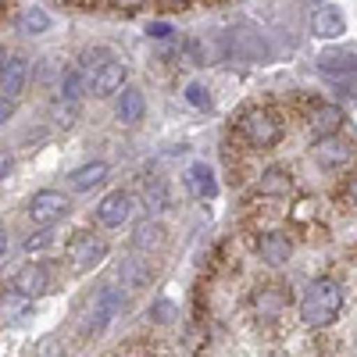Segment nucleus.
I'll return each mask as SVG.
<instances>
[{
	"instance_id": "nucleus-32",
	"label": "nucleus",
	"mask_w": 357,
	"mask_h": 357,
	"mask_svg": "<svg viewBox=\"0 0 357 357\" xmlns=\"http://www.w3.org/2000/svg\"><path fill=\"white\" fill-rule=\"evenodd\" d=\"M25 247H29V250H40V247H50V232H40L36 240H29Z\"/></svg>"
},
{
	"instance_id": "nucleus-35",
	"label": "nucleus",
	"mask_w": 357,
	"mask_h": 357,
	"mask_svg": "<svg viewBox=\"0 0 357 357\" xmlns=\"http://www.w3.org/2000/svg\"><path fill=\"white\" fill-rule=\"evenodd\" d=\"M4 250H8V232L0 229V254H4Z\"/></svg>"
},
{
	"instance_id": "nucleus-6",
	"label": "nucleus",
	"mask_w": 357,
	"mask_h": 357,
	"mask_svg": "<svg viewBox=\"0 0 357 357\" xmlns=\"http://www.w3.org/2000/svg\"><path fill=\"white\" fill-rule=\"evenodd\" d=\"M68 197L61 190H40L33 200H29V218H33L36 225H54L61 222L68 215Z\"/></svg>"
},
{
	"instance_id": "nucleus-12",
	"label": "nucleus",
	"mask_w": 357,
	"mask_h": 357,
	"mask_svg": "<svg viewBox=\"0 0 357 357\" xmlns=\"http://www.w3.org/2000/svg\"><path fill=\"white\" fill-rule=\"evenodd\" d=\"M186 190L197 197V200H211L215 193H218V183H215V172L207 168L204 161H197V165H190L186 168Z\"/></svg>"
},
{
	"instance_id": "nucleus-24",
	"label": "nucleus",
	"mask_w": 357,
	"mask_h": 357,
	"mask_svg": "<svg viewBox=\"0 0 357 357\" xmlns=\"http://www.w3.org/2000/svg\"><path fill=\"white\" fill-rule=\"evenodd\" d=\"M289 175L286 172H279V168H268L264 175H261V193H268V197H282V193H289Z\"/></svg>"
},
{
	"instance_id": "nucleus-10",
	"label": "nucleus",
	"mask_w": 357,
	"mask_h": 357,
	"mask_svg": "<svg viewBox=\"0 0 357 357\" xmlns=\"http://www.w3.org/2000/svg\"><path fill=\"white\" fill-rule=\"evenodd\" d=\"M311 33L318 36V40H336V36H343L347 33V18H343V11L340 8H318L314 11V18H311Z\"/></svg>"
},
{
	"instance_id": "nucleus-26",
	"label": "nucleus",
	"mask_w": 357,
	"mask_h": 357,
	"mask_svg": "<svg viewBox=\"0 0 357 357\" xmlns=\"http://www.w3.org/2000/svg\"><path fill=\"white\" fill-rule=\"evenodd\" d=\"M143 204H146V211H168V190L165 183H146L143 186Z\"/></svg>"
},
{
	"instance_id": "nucleus-28",
	"label": "nucleus",
	"mask_w": 357,
	"mask_h": 357,
	"mask_svg": "<svg viewBox=\"0 0 357 357\" xmlns=\"http://www.w3.org/2000/svg\"><path fill=\"white\" fill-rule=\"evenodd\" d=\"M151 321H161V325L175 321V307H172L168 301H154V304H151Z\"/></svg>"
},
{
	"instance_id": "nucleus-20",
	"label": "nucleus",
	"mask_w": 357,
	"mask_h": 357,
	"mask_svg": "<svg viewBox=\"0 0 357 357\" xmlns=\"http://www.w3.org/2000/svg\"><path fill=\"white\" fill-rule=\"evenodd\" d=\"M29 311H33V296H25V293L15 289V286L0 293V318L18 321V318H25Z\"/></svg>"
},
{
	"instance_id": "nucleus-9",
	"label": "nucleus",
	"mask_w": 357,
	"mask_h": 357,
	"mask_svg": "<svg viewBox=\"0 0 357 357\" xmlns=\"http://www.w3.org/2000/svg\"><path fill=\"white\" fill-rule=\"evenodd\" d=\"M118 282H122V289L129 293H139L154 282V268L151 261L143 257H122V264H118Z\"/></svg>"
},
{
	"instance_id": "nucleus-31",
	"label": "nucleus",
	"mask_w": 357,
	"mask_h": 357,
	"mask_svg": "<svg viewBox=\"0 0 357 357\" xmlns=\"http://www.w3.org/2000/svg\"><path fill=\"white\" fill-rule=\"evenodd\" d=\"M15 168V158L8 151H0V178H8V172Z\"/></svg>"
},
{
	"instance_id": "nucleus-4",
	"label": "nucleus",
	"mask_w": 357,
	"mask_h": 357,
	"mask_svg": "<svg viewBox=\"0 0 357 357\" xmlns=\"http://www.w3.org/2000/svg\"><path fill=\"white\" fill-rule=\"evenodd\" d=\"M243 136L250 139V146H257V151H268V146H275L282 139V122H279V114L275 111H268V107H254L243 114V122H240Z\"/></svg>"
},
{
	"instance_id": "nucleus-5",
	"label": "nucleus",
	"mask_w": 357,
	"mask_h": 357,
	"mask_svg": "<svg viewBox=\"0 0 357 357\" xmlns=\"http://www.w3.org/2000/svg\"><path fill=\"white\" fill-rule=\"evenodd\" d=\"M118 314H122V289L104 286L93 296V307H89V318H86V333H104Z\"/></svg>"
},
{
	"instance_id": "nucleus-15",
	"label": "nucleus",
	"mask_w": 357,
	"mask_h": 357,
	"mask_svg": "<svg viewBox=\"0 0 357 357\" xmlns=\"http://www.w3.org/2000/svg\"><path fill=\"white\" fill-rule=\"evenodd\" d=\"M257 250H261V257H264V264H286L289 257H293V243L286 240L282 232H264L261 236V243H257Z\"/></svg>"
},
{
	"instance_id": "nucleus-23",
	"label": "nucleus",
	"mask_w": 357,
	"mask_h": 357,
	"mask_svg": "<svg viewBox=\"0 0 357 357\" xmlns=\"http://www.w3.org/2000/svg\"><path fill=\"white\" fill-rule=\"evenodd\" d=\"M86 75H82V68L79 65H72V68H65V75H61V100H79L82 93H86Z\"/></svg>"
},
{
	"instance_id": "nucleus-14",
	"label": "nucleus",
	"mask_w": 357,
	"mask_h": 357,
	"mask_svg": "<svg viewBox=\"0 0 357 357\" xmlns=\"http://www.w3.org/2000/svg\"><path fill=\"white\" fill-rule=\"evenodd\" d=\"M25 82H29V61L25 57H11L4 75H0V93H4L8 100H15V97H22Z\"/></svg>"
},
{
	"instance_id": "nucleus-29",
	"label": "nucleus",
	"mask_w": 357,
	"mask_h": 357,
	"mask_svg": "<svg viewBox=\"0 0 357 357\" xmlns=\"http://www.w3.org/2000/svg\"><path fill=\"white\" fill-rule=\"evenodd\" d=\"M54 118H57L61 126H72V118H75V104H72V100H57V104H54Z\"/></svg>"
},
{
	"instance_id": "nucleus-7",
	"label": "nucleus",
	"mask_w": 357,
	"mask_h": 357,
	"mask_svg": "<svg viewBox=\"0 0 357 357\" xmlns=\"http://www.w3.org/2000/svg\"><path fill=\"white\" fill-rule=\"evenodd\" d=\"M126 79H129V68L126 61H118V57H111V61H104L93 79H89V89H93V97H114L126 89Z\"/></svg>"
},
{
	"instance_id": "nucleus-25",
	"label": "nucleus",
	"mask_w": 357,
	"mask_h": 357,
	"mask_svg": "<svg viewBox=\"0 0 357 357\" xmlns=\"http://www.w3.org/2000/svg\"><path fill=\"white\" fill-rule=\"evenodd\" d=\"M282 293L279 289H261L257 293V301H254V307H257V314H264V318H275L279 311H282Z\"/></svg>"
},
{
	"instance_id": "nucleus-13",
	"label": "nucleus",
	"mask_w": 357,
	"mask_h": 357,
	"mask_svg": "<svg viewBox=\"0 0 357 357\" xmlns=\"http://www.w3.org/2000/svg\"><path fill=\"white\" fill-rule=\"evenodd\" d=\"M343 122H347V114H343V107H336V104H321V107H314V114H311V132L314 136H336L340 129H343Z\"/></svg>"
},
{
	"instance_id": "nucleus-17",
	"label": "nucleus",
	"mask_w": 357,
	"mask_h": 357,
	"mask_svg": "<svg viewBox=\"0 0 357 357\" xmlns=\"http://www.w3.org/2000/svg\"><path fill=\"white\" fill-rule=\"evenodd\" d=\"M132 247H136L139 254H154V250H161V247H165V229H161L154 218L139 222V225L132 229Z\"/></svg>"
},
{
	"instance_id": "nucleus-19",
	"label": "nucleus",
	"mask_w": 357,
	"mask_h": 357,
	"mask_svg": "<svg viewBox=\"0 0 357 357\" xmlns=\"http://www.w3.org/2000/svg\"><path fill=\"white\" fill-rule=\"evenodd\" d=\"M47 286H50V275L43 264H25L15 275V289H22L25 296H40V293H47Z\"/></svg>"
},
{
	"instance_id": "nucleus-1",
	"label": "nucleus",
	"mask_w": 357,
	"mask_h": 357,
	"mask_svg": "<svg viewBox=\"0 0 357 357\" xmlns=\"http://www.w3.org/2000/svg\"><path fill=\"white\" fill-rule=\"evenodd\" d=\"M340 307H343V293L333 279H314L301 301V321L311 325V329H325L340 318Z\"/></svg>"
},
{
	"instance_id": "nucleus-11",
	"label": "nucleus",
	"mask_w": 357,
	"mask_h": 357,
	"mask_svg": "<svg viewBox=\"0 0 357 357\" xmlns=\"http://www.w3.org/2000/svg\"><path fill=\"white\" fill-rule=\"evenodd\" d=\"M143 111H146V97H143V89H136V86H126L122 93H118V122L122 126H136V122H143Z\"/></svg>"
},
{
	"instance_id": "nucleus-16",
	"label": "nucleus",
	"mask_w": 357,
	"mask_h": 357,
	"mask_svg": "<svg viewBox=\"0 0 357 357\" xmlns=\"http://www.w3.org/2000/svg\"><path fill=\"white\" fill-rule=\"evenodd\" d=\"M350 154H354L350 143H343V139H336V136H325V139H318V146H314V158H318V165H325V168L347 165Z\"/></svg>"
},
{
	"instance_id": "nucleus-22",
	"label": "nucleus",
	"mask_w": 357,
	"mask_h": 357,
	"mask_svg": "<svg viewBox=\"0 0 357 357\" xmlns=\"http://www.w3.org/2000/svg\"><path fill=\"white\" fill-rule=\"evenodd\" d=\"M47 29H50V15L43 8H25L22 11V18H18L22 36H40V33H47Z\"/></svg>"
},
{
	"instance_id": "nucleus-8",
	"label": "nucleus",
	"mask_w": 357,
	"mask_h": 357,
	"mask_svg": "<svg viewBox=\"0 0 357 357\" xmlns=\"http://www.w3.org/2000/svg\"><path fill=\"white\" fill-rule=\"evenodd\" d=\"M129 215H132V197L126 190H114L97 204V222L107 229H118L122 222H129Z\"/></svg>"
},
{
	"instance_id": "nucleus-33",
	"label": "nucleus",
	"mask_w": 357,
	"mask_h": 357,
	"mask_svg": "<svg viewBox=\"0 0 357 357\" xmlns=\"http://www.w3.org/2000/svg\"><path fill=\"white\" fill-rule=\"evenodd\" d=\"M11 111H15V107H11V100H8V97H0V126H4L8 118H11Z\"/></svg>"
},
{
	"instance_id": "nucleus-18",
	"label": "nucleus",
	"mask_w": 357,
	"mask_h": 357,
	"mask_svg": "<svg viewBox=\"0 0 357 357\" xmlns=\"http://www.w3.org/2000/svg\"><path fill=\"white\" fill-rule=\"evenodd\" d=\"M72 257H75L79 268H97L107 257V243L104 240H93V236H82V240L72 243Z\"/></svg>"
},
{
	"instance_id": "nucleus-27",
	"label": "nucleus",
	"mask_w": 357,
	"mask_h": 357,
	"mask_svg": "<svg viewBox=\"0 0 357 357\" xmlns=\"http://www.w3.org/2000/svg\"><path fill=\"white\" fill-rule=\"evenodd\" d=\"M186 100L193 107H211V93H207V86H200V82H190L186 86Z\"/></svg>"
},
{
	"instance_id": "nucleus-36",
	"label": "nucleus",
	"mask_w": 357,
	"mask_h": 357,
	"mask_svg": "<svg viewBox=\"0 0 357 357\" xmlns=\"http://www.w3.org/2000/svg\"><path fill=\"white\" fill-rule=\"evenodd\" d=\"M350 200L357 204V178H354V183H350Z\"/></svg>"
},
{
	"instance_id": "nucleus-37",
	"label": "nucleus",
	"mask_w": 357,
	"mask_h": 357,
	"mask_svg": "<svg viewBox=\"0 0 357 357\" xmlns=\"http://www.w3.org/2000/svg\"><path fill=\"white\" fill-rule=\"evenodd\" d=\"M168 4H186V0H168Z\"/></svg>"
},
{
	"instance_id": "nucleus-34",
	"label": "nucleus",
	"mask_w": 357,
	"mask_h": 357,
	"mask_svg": "<svg viewBox=\"0 0 357 357\" xmlns=\"http://www.w3.org/2000/svg\"><path fill=\"white\" fill-rule=\"evenodd\" d=\"M8 61H11V54H8L4 47H0V75H4V68H8Z\"/></svg>"
},
{
	"instance_id": "nucleus-2",
	"label": "nucleus",
	"mask_w": 357,
	"mask_h": 357,
	"mask_svg": "<svg viewBox=\"0 0 357 357\" xmlns=\"http://www.w3.org/2000/svg\"><path fill=\"white\" fill-rule=\"evenodd\" d=\"M222 43H225V54L232 57V61H243V65H257V61H268V57H272L268 40L250 25L229 29V33L222 36Z\"/></svg>"
},
{
	"instance_id": "nucleus-3",
	"label": "nucleus",
	"mask_w": 357,
	"mask_h": 357,
	"mask_svg": "<svg viewBox=\"0 0 357 357\" xmlns=\"http://www.w3.org/2000/svg\"><path fill=\"white\" fill-rule=\"evenodd\" d=\"M318 72L336 89H343V93L354 97V89H357V54H350V50H321L318 54Z\"/></svg>"
},
{
	"instance_id": "nucleus-21",
	"label": "nucleus",
	"mask_w": 357,
	"mask_h": 357,
	"mask_svg": "<svg viewBox=\"0 0 357 357\" xmlns=\"http://www.w3.org/2000/svg\"><path fill=\"white\" fill-rule=\"evenodd\" d=\"M68 178H72V190H75V193H86V190L100 186L104 178H107V165H104V161H89V165L75 168Z\"/></svg>"
},
{
	"instance_id": "nucleus-30",
	"label": "nucleus",
	"mask_w": 357,
	"mask_h": 357,
	"mask_svg": "<svg viewBox=\"0 0 357 357\" xmlns=\"http://www.w3.org/2000/svg\"><path fill=\"white\" fill-rule=\"evenodd\" d=\"M151 36H154V40H168V36H172V25H168V22H154V25H151Z\"/></svg>"
}]
</instances>
